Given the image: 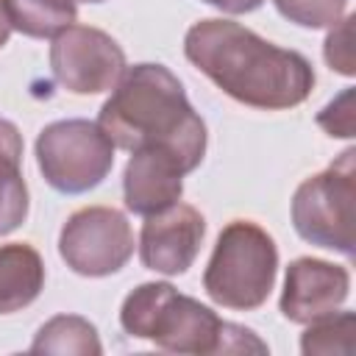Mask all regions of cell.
I'll use <instances>...</instances> for the list:
<instances>
[{"label": "cell", "mask_w": 356, "mask_h": 356, "mask_svg": "<svg viewBox=\"0 0 356 356\" xmlns=\"http://www.w3.org/2000/svg\"><path fill=\"white\" fill-rule=\"evenodd\" d=\"M186 61L242 106L284 111L314 89V70L298 50L278 47L234 19H200L184 36Z\"/></svg>", "instance_id": "obj_1"}, {"label": "cell", "mask_w": 356, "mask_h": 356, "mask_svg": "<svg viewBox=\"0 0 356 356\" xmlns=\"http://www.w3.org/2000/svg\"><path fill=\"white\" fill-rule=\"evenodd\" d=\"M97 125L120 150L161 147L172 153L186 172L197 170L206 156V122L192 108L184 83L164 67L142 61L125 67L100 106Z\"/></svg>", "instance_id": "obj_2"}, {"label": "cell", "mask_w": 356, "mask_h": 356, "mask_svg": "<svg viewBox=\"0 0 356 356\" xmlns=\"http://www.w3.org/2000/svg\"><path fill=\"white\" fill-rule=\"evenodd\" d=\"M120 325L128 337L147 339L167 353H267V342L256 331L222 320L167 281H145L131 289L120 306Z\"/></svg>", "instance_id": "obj_3"}, {"label": "cell", "mask_w": 356, "mask_h": 356, "mask_svg": "<svg viewBox=\"0 0 356 356\" xmlns=\"http://www.w3.org/2000/svg\"><path fill=\"white\" fill-rule=\"evenodd\" d=\"M278 275L275 239L250 220H231L214 242L203 270L206 295L234 312H253L267 303Z\"/></svg>", "instance_id": "obj_4"}, {"label": "cell", "mask_w": 356, "mask_h": 356, "mask_svg": "<svg viewBox=\"0 0 356 356\" xmlns=\"http://www.w3.org/2000/svg\"><path fill=\"white\" fill-rule=\"evenodd\" d=\"M292 225L309 245L353 259L356 222V147L339 153L323 172L309 175L292 195Z\"/></svg>", "instance_id": "obj_5"}, {"label": "cell", "mask_w": 356, "mask_h": 356, "mask_svg": "<svg viewBox=\"0 0 356 356\" xmlns=\"http://www.w3.org/2000/svg\"><path fill=\"white\" fill-rule=\"evenodd\" d=\"M114 142L92 120H56L36 136L42 178L61 195H83L106 181L114 167Z\"/></svg>", "instance_id": "obj_6"}, {"label": "cell", "mask_w": 356, "mask_h": 356, "mask_svg": "<svg viewBox=\"0 0 356 356\" xmlns=\"http://www.w3.org/2000/svg\"><path fill=\"white\" fill-rule=\"evenodd\" d=\"M58 256L83 278L114 275L134 256V228L114 206H83L61 225Z\"/></svg>", "instance_id": "obj_7"}, {"label": "cell", "mask_w": 356, "mask_h": 356, "mask_svg": "<svg viewBox=\"0 0 356 356\" xmlns=\"http://www.w3.org/2000/svg\"><path fill=\"white\" fill-rule=\"evenodd\" d=\"M125 67V50L100 28L70 25L53 36L50 72L72 95L111 92Z\"/></svg>", "instance_id": "obj_8"}, {"label": "cell", "mask_w": 356, "mask_h": 356, "mask_svg": "<svg viewBox=\"0 0 356 356\" xmlns=\"http://www.w3.org/2000/svg\"><path fill=\"white\" fill-rule=\"evenodd\" d=\"M206 236L203 214L189 203H172L164 211L147 214L139 231V259L161 275H184L200 253Z\"/></svg>", "instance_id": "obj_9"}, {"label": "cell", "mask_w": 356, "mask_h": 356, "mask_svg": "<svg viewBox=\"0 0 356 356\" xmlns=\"http://www.w3.org/2000/svg\"><path fill=\"white\" fill-rule=\"evenodd\" d=\"M350 295V273L342 264L300 256L289 261L278 309L289 323L309 325L325 314H334Z\"/></svg>", "instance_id": "obj_10"}, {"label": "cell", "mask_w": 356, "mask_h": 356, "mask_svg": "<svg viewBox=\"0 0 356 356\" xmlns=\"http://www.w3.org/2000/svg\"><path fill=\"white\" fill-rule=\"evenodd\" d=\"M184 164L161 147H139L131 153L122 172L125 209L134 214H156L170 209L184 195Z\"/></svg>", "instance_id": "obj_11"}, {"label": "cell", "mask_w": 356, "mask_h": 356, "mask_svg": "<svg viewBox=\"0 0 356 356\" xmlns=\"http://www.w3.org/2000/svg\"><path fill=\"white\" fill-rule=\"evenodd\" d=\"M44 289V261L28 242L0 245V314L31 306Z\"/></svg>", "instance_id": "obj_12"}, {"label": "cell", "mask_w": 356, "mask_h": 356, "mask_svg": "<svg viewBox=\"0 0 356 356\" xmlns=\"http://www.w3.org/2000/svg\"><path fill=\"white\" fill-rule=\"evenodd\" d=\"M22 150L19 128L0 117V236L17 231L28 220L31 197L22 178Z\"/></svg>", "instance_id": "obj_13"}, {"label": "cell", "mask_w": 356, "mask_h": 356, "mask_svg": "<svg viewBox=\"0 0 356 356\" xmlns=\"http://www.w3.org/2000/svg\"><path fill=\"white\" fill-rule=\"evenodd\" d=\"M11 31L31 39H53L75 25L78 8L72 0H0Z\"/></svg>", "instance_id": "obj_14"}, {"label": "cell", "mask_w": 356, "mask_h": 356, "mask_svg": "<svg viewBox=\"0 0 356 356\" xmlns=\"http://www.w3.org/2000/svg\"><path fill=\"white\" fill-rule=\"evenodd\" d=\"M31 353H75V356H100V334L95 323H89L81 314H56L44 325H39Z\"/></svg>", "instance_id": "obj_15"}, {"label": "cell", "mask_w": 356, "mask_h": 356, "mask_svg": "<svg viewBox=\"0 0 356 356\" xmlns=\"http://www.w3.org/2000/svg\"><path fill=\"white\" fill-rule=\"evenodd\" d=\"M356 328V314L353 312H334L325 314L314 323H309V328L300 337V350L306 356L314 353H353V331Z\"/></svg>", "instance_id": "obj_16"}, {"label": "cell", "mask_w": 356, "mask_h": 356, "mask_svg": "<svg viewBox=\"0 0 356 356\" xmlns=\"http://www.w3.org/2000/svg\"><path fill=\"white\" fill-rule=\"evenodd\" d=\"M278 14L300 28H331L345 17L348 0H273Z\"/></svg>", "instance_id": "obj_17"}, {"label": "cell", "mask_w": 356, "mask_h": 356, "mask_svg": "<svg viewBox=\"0 0 356 356\" xmlns=\"http://www.w3.org/2000/svg\"><path fill=\"white\" fill-rule=\"evenodd\" d=\"M353 22H356V14H345L339 22L331 25L325 42H323V58L325 64L345 75V78H353L356 75V53H353Z\"/></svg>", "instance_id": "obj_18"}, {"label": "cell", "mask_w": 356, "mask_h": 356, "mask_svg": "<svg viewBox=\"0 0 356 356\" xmlns=\"http://www.w3.org/2000/svg\"><path fill=\"white\" fill-rule=\"evenodd\" d=\"M356 92L353 86L342 89L323 111H317V125L337 139H353L356 136Z\"/></svg>", "instance_id": "obj_19"}, {"label": "cell", "mask_w": 356, "mask_h": 356, "mask_svg": "<svg viewBox=\"0 0 356 356\" xmlns=\"http://www.w3.org/2000/svg\"><path fill=\"white\" fill-rule=\"evenodd\" d=\"M203 3L220 8L222 14H250L264 6V0H203Z\"/></svg>", "instance_id": "obj_20"}, {"label": "cell", "mask_w": 356, "mask_h": 356, "mask_svg": "<svg viewBox=\"0 0 356 356\" xmlns=\"http://www.w3.org/2000/svg\"><path fill=\"white\" fill-rule=\"evenodd\" d=\"M8 36H11V25H8L6 11H3V3H0V50L8 44Z\"/></svg>", "instance_id": "obj_21"}, {"label": "cell", "mask_w": 356, "mask_h": 356, "mask_svg": "<svg viewBox=\"0 0 356 356\" xmlns=\"http://www.w3.org/2000/svg\"><path fill=\"white\" fill-rule=\"evenodd\" d=\"M72 3H106V0H72Z\"/></svg>", "instance_id": "obj_22"}]
</instances>
